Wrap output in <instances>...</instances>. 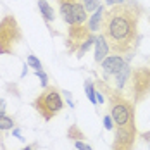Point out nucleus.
I'll list each match as a JSON object with an SVG mask.
<instances>
[{"label":"nucleus","instance_id":"nucleus-27","mask_svg":"<svg viewBox=\"0 0 150 150\" xmlns=\"http://www.w3.org/2000/svg\"><path fill=\"white\" fill-rule=\"evenodd\" d=\"M149 23H150V14H149Z\"/></svg>","mask_w":150,"mask_h":150},{"label":"nucleus","instance_id":"nucleus-22","mask_svg":"<svg viewBox=\"0 0 150 150\" xmlns=\"http://www.w3.org/2000/svg\"><path fill=\"white\" fill-rule=\"evenodd\" d=\"M74 147L78 150H91L90 145H86V143H83V140H78V142H74Z\"/></svg>","mask_w":150,"mask_h":150},{"label":"nucleus","instance_id":"nucleus-11","mask_svg":"<svg viewBox=\"0 0 150 150\" xmlns=\"http://www.w3.org/2000/svg\"><path fill=\"white\" fill-rule=\"evenodd\" d=\"M38 9H40V14L45 19L47 24L55 19V11H54V7H52L47 0H38Z\"/></svg>","mask_w":150,"mask_h":150},{"label":"nucleus","instance_id":"nucleus-8","mask_svg":"<svg viewBox=\"0 0 150 150\" xmlns=\"http://www.w3.org/2000/svg\"><path fill=\"white\" fill-rule=\"evenodd\" d=\"M60 16L64 19L66 24L73 26V24H85L88 19V12L85 9V5L81 2L78 4H69V5H59Z\"/></svg>","mask_w":150,"mask_h":150},{"label":"nucleus","instance_id":"nucleus-13","mask_svg":"<svg viewBox=\"0 0 150 150\" xmlns=\"http://www.w3.org/2000/svg\"><path fill=\"white\" fill-rule=\"evenodd\" d=\"M114 78H116V88H119V90H122L124 88V85L128 83V79L131 78V69L126 66V67H122L117 74H114Z\"/></svg>","mask_w":150,"mask_h":150},{"label":"nucleus","instance_id":"nucleus-6","mask_svg":"<svg viewBox=\"0 0 150 150\" xmlns=\"http://www.w3.org/2000/svg\"><path fill=\"white\" fill-rule=\"evenodd\" d=\"M91 33L88 24H73L69 26L67 30V38H66V47H67V52L69 54H76L79 50V47L83 45L88 38H90Z\"/></svg>","mask_w":150,"mask_h":150},{"label":"nucleus","instance_id":"nucleus-25","mask_svg":"<svg viewBox=\"0 0 150 150\" xmlns=\"http://www.w3.org/2000/svg\"><path fill=\"white\" fill-rule=\"evenodd\" d=\"M105 2H107V5H110V7H112V5H117V4H122L124 0H105Z\"/></svg>","mask_w":150,"mask_h":150},{"label":"nucleus","instance_id":"nucleus-12","mask_svg":"<svg viewBox=\"0 0 150 150\" xmlns=\"http://www.w3.org/2000/svg\"><path fill=\"white\" fill-rule=\"evenodd\" d=\"M104 14H105V9L100 5L98 9H97V12L90 17V21H88V28H90V31L93 33V31H98L100 28H102V21H104Z\"/></svg>","mask_w":150,"mask_h":150},{"label":"nucleus","instance_id":"nucleus-7","mask_svg":"<svg viewBox=\"0 0 150 150\" xmlns=\"http://www.w3.org/2000/svg\"><path fill=\"white\" fill-rule=\"evenodd\" d=\"M116 136L112 142V150H133L136 143V136H138V129L136 126H129V128H114Z\"/></svg>","mask_w":150,"mask_h":150},{"label":"nucleus","instance_id":"nucleus-19","mask_svg":"<svg viewBox=\"0 0 150 150\" xmlns=\"http://www.w3.org/2000/svg\"><path fill=\"white\" fill-rule=\"evenodd\" d=\"M28 64H30L31 67H35L36 71H38V69H42V62L36 59L35 55H30V57H28Z\"/></svg>","mask_w":150,"mask_h":150},{"label":"nucleus","instance_id":"nucleus-5","mask_svg":"<svg viewBox=\"0 0 150 150\" xmlns=\"http://www.w3.org/2000/svg\"><path fill=\"white\" fill-rule=\"evenodd\" d=\"M129 86H131V95L133 102L140 104L150 95V67H136L131 69V78H129Z\"/></svg>","mask_w":150,"mask_h":150},{"label":"nucleus","instance_id":"nucleus-17","mask_svg":"<svg viewBox=\"0 0 150 150\" xmlns=\"http://www.w3.org/2000/svg\"><path fill=\"white\" fill-rule=\"evenodd\" d=\"M95 40H97V36H93V35H91L90 38H88V40H86L81 47H79V50L76 52V57H79V59H81V57H83V54H85V52L91 47V43H95Z\"/></svg>","mask_w":150,"mask_h":150},{"label":"nucleus","instance_id":"nucleus-23","mask_svg":"<svg viewBox=\"0 0 150 150\" xmlns=\"http://www.w3.org/2000/svg\"><path fill=\"white\" fill-rule=\"evenodd\" d=\"M78 2H81V0H57L59 5H69V4H78Z\"/></svg>","mask_w":150,"mask_h":150},{"label":"nucleus","instance_id":"nucleus-16","mask_svg":"<svg viewBox=\"0 0 150 150\" xmlns=\"http://www.w3.org/2000/svg\"><path fill=\"white\" fill-rule=\"evenodd\" d=\"M85 90H86V95H88V98H90L91 104H97V91H95V83H91V81H86L85 83Z\"/></svg>","mask_w":150,"mask_h":150},{"label":"nucleus","instance_id":"nucleus-4","mask_svg":"<svg viewBox=\"0 0 150 150\" xmlns=\"http://www.w3.org/2000/svg\"><path fill=\"white\" fill-rule=\"evenodd\" d=\"M33 107L45 121L54 119L64 107L60 91L55 86H45L43 91H40V95L33 100Z\"/></svg>","mask_w":150,"mask_h":150},{"label":"nucleus","instance_id":"nucleus-3","mask_svg":"<svg viewBox=\"0 0 150 150\" xmlns=\"http://www.w3.org/2000/svg\"><path fill=\"white\" fill-rule=\"evenodd\" d=\"M23 40V31L12 14L0 19V55H12Z\"/></svg>","mask_w":150,"mask_h":150},{"label":"nucleus","instance_id":"nucleus-26","mask_svg":"<svg viewBox=\"0 0 150 150\" xmlns=\"http://www.w3.org/2000/svg\"><path fill=\"white\" fill-rule=\"evenodd\" d=\"M4 110H5V102L0 100V114H4Z\"/></svg>","mask_w":150,"mask_h":150},{"label":"nucleus","instance_id":"nucleus-15","mask_svg":"<svg viewBox=\"0 0 150 150\" xmlns=\"http://www.w3.org/2000/svg\"><path fill=\"white\" fill-rule=\"evenodd\" d=\"M14 119L5 116V114H0V129H12L14 128Z\"/></svg>","mask_w":150,"mask_h":150},{"label":"nucleus","instance_id":"nucleus-20","mask_svg":"<svg viewBox=\"0 0 150 150\" xmlns=\"http://www.w3.org/2000/svg\"><path fill=\"white\" fill-rule=\"evenodd\" d=\"M104 128L105 129H114V119H112V116H104Z\"/></svg>","mask_w":150,"mask_h":150},{"label":"nucleus","instance_id":"nucleus-1","mask_svg":"<svg viewBox=\"0 0 150 150\" xmlns=\"http://www.w3.org/2000/svg\"><path fill=\"white\" fill-rule=\"evenodd\" d=\"M142 14L143 7L136 0H124L105 11L100 30L110 52L126 55L138 47Z\"/></svg>","mask_w":150,"mask_h":150},{"label":"nucleus","instance_id":"nucleus-21","mask_svg":"<svg viewBox=\"0 0 150 150\" xmlns=\"http://www.w3.org/2000/svg\"><path fill=\"white\" fill-rule=\"evenodd\" d=\"M36 76L40 78V81H42V85H43V86L48 85V78H47V74L42 71V69H38V71H36Z\"/></svg>","mask_w":150,"mask_h":150},{"label":"nucleus","instance_id":"nucleus-24","mask_svg":"<svg viewBox=\"0 0 150 150\" xmlns=\"http://www.w3.org/2000/svg\"><path fill=\"white\" fill-rule=\"evenodd\" d=\"M38 147H40V143H38V142H35V143H31V145H26V147H23L21 150H36Z\"/></svg>","mask_w":150,"mask_h":150},{"label":"nucleus","instance_id":"nucleus-10","mask_svg":"<svg viewBox=\"0 0 150 150\" xmlns=\"http://www.w3.org/2000/svg\"><path fill=\"white\" fill-rule=\"evenodd\" d=\"M107 55H109V45L105 42L104 35H98L97 40H95V55H93V59H95V62H102Z\"/></svg>","mask_w":150,"mask_h":150},{"label":"nucleus","instance_id":"nucleus-2","mask_svg":"<svg viewBox=\"0 0 150 150\" xmlns=\"http://www.w3.org/2000/svg\"><path fill=\"white\" fill-rule=\"evenodd\" d=\"M97 90L109 100V109L110 116L114 119V128H129L136 126V116H135V102L126 98L122 90L114 88L107 85L105 81H97L95 83Z\"/></svg>","mask_w":150,"mask_h":150},{"label":"nucleus","instance_id":"nucleus-9","mask_svg":"<svg viewBox=\"0 0 150 150\" xmlns=\"http://www.w3.org/2000/svg\"><path fill=\"white\" fill-rule=\"evenodd\" d=\"M100 64H102V73L105 78L117 74L122 67H126V60L121 55H107Z\"/></svg>","mask_w":150,"mask_h":150},{"label":"nucleus","instance_id":"nucleus-18","mask_svg":"<svg viewBox=\"0 0 150 150\" xmlns=\"http://www.w3.org/2000/svg\"><path fill=\"white\" fill-rule=\"evenodd\" d=\"M83 5H85L86 12H95L100 7V0H83Z\"/></svg>","mask_w":150,"mask_h":150},{"label":"nucleus","instance_id":"nucleus-14","mask_svg":"<svg viewBox=\"0 0 150 150\" xmlns=\"http://www.w3.org/2000/svg\"><path fill=\"white\" fill-rule=\"evenodd\" d=\"M67 138L78 142V140H83V138H85V133L78 128V124H71V128L67 129Z\"/></svg>","mask_w":150,"mask_h":150}]
</instances>
